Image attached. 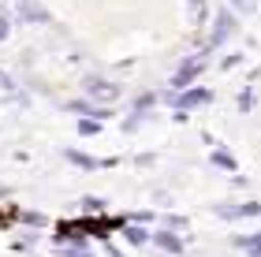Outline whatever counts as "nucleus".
I'll use <instances>...</instances> for the list:
<instances>
[{
  "label": "nucleus",
  "mask_w": 261,
  "mask_h": 257,
  "mask_svg": "<svg viewBox=\"0 0 261 257\" xmlns=\"http://www.w3.org/2000/svg\"><path fill=\"white\" fill-rule=\"evenodd\" d=\"M0 90H11V78H8L4 71H0Z\"/></svg>",
  "instance_id": "nucleus-21"
},
{
  "label": "nucleus",
  "mask_w": 261,
  "mask_h": 257,
  "mask_svg": "<svg viewBox=\"0 0 261 257\" xmlns=\"http://www.w3.org/2000/svg\"><path fill=\"white\" fill-rule=\"evenodd\" d=\"M4 38H8V15L0 11V41H4Z\"/></svg>",
  "instance_id": "nucleus-20"
},
{
  "label": "nucleus",
  "mask_w": 261,
  "mask_h": 257,
  "mask_svg": "<svg viewBox=\"0 0 261 257\" xmlns=\"http://www.w3.org/2000/svg\"><path fill=\"white\" fill-rule=\"evenodd\" d=\"M60 257H93L86 246H60Z\"/></svg>",
  "instance_id": "nucleus-18"
},
{
  "label": "nucleus",
  "mask_w": 261,
  "mask_h": 257,
  "mask_svg": "<svg viewBox=\"0 0 261 257\" xmlns=\"http://www.w3.org/2000/svg\"><path fill=\"white\" fill-rule=\"evenodd\" d=\"M254 101H257L254 86H243V90H239V97H235V108H239V112L246 116V112H254Z\"/></svg>",
  "instance_id": "nucleus-13"
},
{
  "label": "nucleus",
  "mask_w": 261,
  "mask_h": 257,
  "mask_svg": "<svg viewBox=\"0 0 261 257\" xmlns=\"http://www.w3.org/2000/svg\"><path fill=\"white\" fill-rule=\"evenodd\" d=\"M79 134H82V138H93V134H101V120H93V116L79 120Z\"/></svg>",
  "instance_id": "nucleus-14"
},
{
  "label": "nucleus",
  "mask_w": 261,
  "mask_h": 257,
  "mask_svg": "<svg viewBox=\"0 0 261 257\" xmlns=\"http://www.w3.org/2000/svg\"><path fill=\"white\" fill-rule=\"evenodd\" d=\"M239 64H246V52H228L220 60V71H231V67H239Z\"/></svg>",
  "instance_id": "nucleus-15"
},
{
  "label": "nucleus",
  "mask_w": 261,
  "mask_h": 257,
  "mask_svg": "<svg viewBox=\"0 0 261 257\" xmlns=\"http://www.w3.org/2000/svg\"><path fill=\"white\" fill-rule=\"evenodd\" d=\"M67 164H75V168H82V172H97V168H116L120 160L116 157H105V160H97V157H86L82 149H67Z\"/></svg>",
  "instance_id": "nucleus-8"
},
{
  "label": "nucleus",
  "mask_w": 261,
  "mask_h": 257,
  "mask_svg": "<svg viewBox=\"0 0 261 257\" xmlns=\"http://www.w3.org/2000/svg\"><path fill=\"white\" fill-rule=\"evenodd\" d=\"M82 213H86V216H105V213H109V202H105V197L86 194V197H82Z\"/></svg>",
  "instance_id": "nucleus-12"
},
{
  "label": "nucleus",
  "mask_w": 261,
  "mask_h": 257,
  "mask_svg": "<svg viewBox=\"0 0 261 257\" xmlns=\"http://www.w3.org/2000/svg\"><path fill=\"white\" fill-rule=\"evenodd\" d=\"M164 227H168V231H187V216H164Z\"/></svg>",
  "instance_id": "nucleus-17"
},
{
  "label": "nucleus",
  "mask_w": 261,
  "mask_h": 257,
  "mask_svg": "<svg viewBox=\"0 0 261 257\" xmlns=\"http://www.w3.org/2000/svg\"><path fill=\"white\" fill-rule=\"evenodd\" d=\"M15 11H19L22 22H34V26H49L53 22V15L38 4V0H15Z\"/></svg>",
  "instance_id": "nucleus-7"
},
{
  "label": "nucleus",
  "mask_w": 261,
  "mask_h": 257,
  "mask_svg": "<svg viewBox=\"0 0 261 257\" xmlns=\"http://www.w3.org/2000/svg\"><path fill=\"white\" fill-rule=\"evenodd\" d=\"M231 11H239V15H250V11L257 8V0H228Z\"/></svg>",
  "instance_id": "nucleus-16"
},
{
  "label": "nucleus",
  "mask_w": 261,
  "mask_h": 257,
  "mask_svg": "<svg viewBox=\"0 0 261 257\" xmlns=\"http://www.w3.org/2000/svg\"><path fill=\"white\" fill-rule=\"evenodd\" d=\"M209 45H205V49H201V52H194V56H187V60L179 64V71H175L172 75V90H191L194 86V78L201 75V71H205V67H209Z\"/></svg>",
  "instance_id": "nucleus-2"
},
{
  "label": "nucleus",
  "mask_w": 261,
  "mask_h": 257,
  "mask_svg": "<svg viewBox=\"0 0 261 257\" xmlns=\"http://www.w3.org/2000/svg\"><path fill=\"white\" fill-rule=\"evenodd\" d=\"M161 101L175 104V112H194V108H205V104L213 101V90H205V86H191V90H168V93H161Z\"/></svg>",
  "instance_id": "nucleus-1"
},
{
  "label": "nucleus",
  "mask_w": 261,
  "mask_h": 257,
  "mask_svg": "<svg viewBox=\"0 0 261 257\" xmlns=\"http://www.w3.org/2000/svg\"><path fill=\"white\" fill-rule=\"evenodd\" d=\"M22 224H30V227H41V224H45V216H41V213H22Z\"/></svg>",
  "instance_id": "nucleus-19"
},
{
  "label": "nucleus",
  "mask_w": 261,
  "mask_h": 257,
  "mask_svg": "<svg viewBox=\"0 0 261 257\" xmlns=\"http://www.w3.org/2000/svg\"><path fill=\"white\" fill-rule=\"evenodd\" d=\"M235 30H239V15H235L231 8H220L209 22V49H220L224 41H231Z\"/></svg>",
  "instance_id": "nucleus-3"
},
{
  "label": "nucleus",
  "mask_w": 261,
  "mask_h": 257,
  "mask_svg": "<svg viewBox=\"0 0 261 257\" xmlns=\"http://www.w3.org/2000/svg\"><path fill=\"white\" fill-rule=\"evenodd\" d=\"M209 164L213 168H220V172H239V160H235L231 157V149H224V146H217V149H213V153H209Z\"/></svg>",
  "instance_id": "nucleus-9"
},
{
  "label": "nucleus",
  "mask_w": 261,
  "mask_h": 257,
  "mask_svg": "<svg viewBox=\"0 0 261 257\" xmlns=\"http://www.w3.org/2000/svg\"><path fill=\"white\" fill-rule=\"evenodd\" d=\"M120 235L127 239V246H149V242H153V231L142 227V224H127Z\"/></svg>",
  "instance_id": "nucleus-10"
},
{
  "label": "nucleus",
  "mask_w": 261,
  "mask_h": 257,
  "mask_svg": "<svg viewBox=\"0 0 261 257\" xmlns=\"http://www.w3.org/2000/svg\"><path fill=\"white\" fill-rule=\"evenodd\" d=\"M231 246L246 250L250 257H261V231H257V235H235V239H231Z\"/></svg>",
  "instance_id": "nucleus-11"
},
{
  "label": "nucleus",
  "mask_w": 261,
  "mask_h": 257,
  "mask_svg": "<svg viewBox=\"0 0 261 257\" xmlns=\"http://www.w3.org/2000/svg\"><path fill=\"white\" fill-rule=\"evenodd\" d=\"M213 213L220 220H250L261 213V205L257 202H220V205H213Z\"/></svg>",
  "instance_id": "nucleus-5"
},
{
  "label": "nucleus",
  "mask_w": 261,
  "mask_h": 257,
  "mask_svg": "<svg viewBox=\"0 0 261 257\" xmlns=\"http://www.w3.org/2000/svg\"><path fill=\"white\" fill-rule=\"evenodd\" d=\"M149 246H157L161 253L179 257V253H187V239L175 235V231H168V227H161V231H153V242H149Z\"/></svg>",
  "instance_id": "nucleus-6"
},
{
  "label": "nucleus",
  "mask_w": 261,
  "mask_h": 257,
  "mask_svg": "<svg viewBox=\"0 0 261 257\" xmlns=\"http://www.w3.org/2000/svg\"><path fill=\"white\" fill-rule=\"evenodd\" d=\"M82 93H86V101H93V104H112V101H120V93H123V86L120 82H109V78H101V75H86L82 78Z\"/></svg>",
  "instance_id": "nucleus-4"
}]
</instances>
